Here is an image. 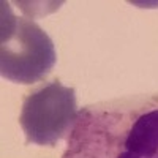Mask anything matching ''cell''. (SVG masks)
Masks as SVG:
<instances>
[{
  "label": "cell",
  "instance_id": "obj_2",
  "mask_svg": "<svg viewBox=\"0 0 158 158\" xmlns=\"http://www.w3.org/2000/svg\"><path fill=\"white\" fill-rule=\"evenodd\" d=\"M57 56L52 40L30 19L15 16L2 2L0 19V73L18 84H33L46 77Z\"/></svg>",
  "mask_w": 158,
  "mask_h": 158
},
{
  "label": "cell",
  "instance_id": "obj_3",
  "mask_svg": "<svg viewBox=\"0 0 158 158\" xmlns=\"http://www.w3.org/2000/svg\"><path fill=\"white\" fill-rule=\"evenodd\" d=\"M77 114L73 87H65L59 79L36 87L24 97L19 115L25 142L54 146L71 133Z\"/></svg>",
  "mask_w": 158,
  "mask_h": 158
},
{
  "label": "cell",
  "instance_id": "obj_1",
  "mask_svg": "<svg viewBox=\"0 0 158 158\" xmlns=\"http://www.w3.org/2000/svg\"><path fill=\"white\" fill-rule=\"evenodd\" d=\"M62 158H158V94L84 106Z\"/></svg>",
  "mask_w": 158,
  "mask_h": 158
}]
</instances>
